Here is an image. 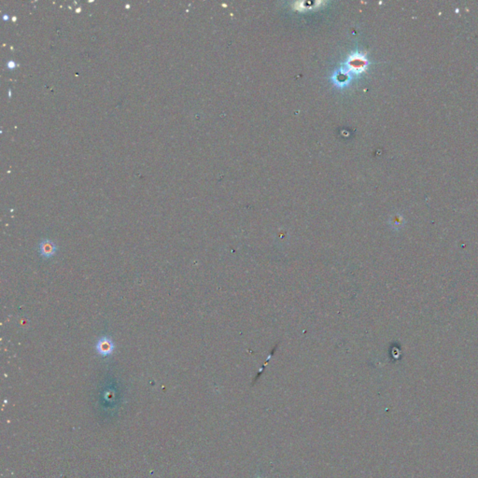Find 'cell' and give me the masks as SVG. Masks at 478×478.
Returning <instances> with one entry per match:
<instances>
[{
  "instance_id": "obj_1",
  "label": "cell",
  "mask_w": 478,
  "mask_h": 478,
  "mask_svg": "<svg viewBox=\"0 0 478 478\" xmlns=\"http://www.w3.org/2000/svg\"><path fill=\"white\" fill-rule=\"evenodd\" d=\"M96 351L99 355L103 357L110 356L114 351V342L112 341V338L109 336H102L101 338L98 339L96 343Z\"/></svg>"
},
{
  "instance_id": "obj_2",
  "label": "cell",
  "mask_w": 478,
  "mask_h": 478,
  "mask_svg": "<svg viewBox=\"0 0 478 478\" xmlns=\"http://www.w3.org/2000/svg\"><path fill=\"white\" fill-rule=\"evenodd\" d=\"M56 250H57L56 245L54 244L53 242H51V240H48V239L41 241V244H40V252L45 258L52 257L53 255L55 254Z\"/></svg>"
}]
</instances>
